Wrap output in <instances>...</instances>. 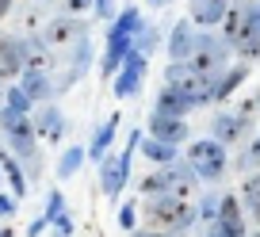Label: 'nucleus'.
Listing matches in <instances>:
<instances>
[{
	"label": "nucleus",
	"instance_id": "f257e3e1",
	"mask_svg": "<svg viewBox=\"0 0 260 237\" xmlns=\"http://www.w3.org/2000/svg\"><path fill=\"white\" fill-rule=\"evenodd\" d=\"M142 19H146V16H142L138 4H126V8L111 19V27H107V42H104V57H100V77H104V81H111L115 69L122 65V57L134 50V31L142 27Z\"/></svg>",
	"mask_w": 260,
	"mask_h": 237
},
{
	"label": "nucleus",
	"instance_id": "f03ea898",
	"mask_svg": "<svg viewBox=\"0 0 260 237\" xmlns=\"http://www.w3.org/2000/svg\"><path fill=\"white\" fill-rule=\"evenodd\" d=\"M230 54H234V46H230L222 35L195 31V50L187 54V65H191V73L222 77V73H226V65H230Z\"/></svg>",
	"mask_w": 260,
	"mask_h": 237
},
{
	"label": "nucleus",
	"instance_id": "7ed1b4c3",
	"mask_svg": "<svg viewBox=\"0 0 260 237\" xmlns=\"http://www.w3.org/2000/svg\"><path fill=\"white\" fill-rule=\"evenodd\" d=\"M146 214H149V226H161V229H172V233L184 237L187 229L195 226V207L191 199H176V195H157V199H146Z\"/></svg>",
	"mask_w": 260,
	"mask_h": 237
},
{
	"label": "nucleus",
	"instance_id": "20e7f679",
	"mask_svg": "<svg viewBox=\"0 0 260 237\" xmlns=\"http://www.w3.org/2000/svg\"><path fill=\"white\" fill-rule=\"evenodd\" d=\"M187 164L195 168V176L203 184H218L222 172H226V146L214 138H195L191 146H187Z\"/></svg>",
	"mask_w": 260,
	"mask_h": 237
},
{
	"label": "nucleus",
	"instance_id": "39448f33",
	"mask_svg": "<svg viewBox=\"0 0 260 237\" xmlns=\"http://www.w3.org/2000/svg\"><path fill=\"white\" fill-rule=\"evenodd\" d=\"M146 69H149V57H146V54H138V50H130V54L122 57V65L115 69V77H111V92H115V99L138 96V92H142V81H146Z\"/></svg>",
	"mask_w": 260,
	"mask_h": 237
},
{
	"label": "nucleus",
	"instance_id": "423d86ee",
	"mask_svg": "<svg viewBox=\"0 0 260 237\" xmlns=\"http://www.w3.org/2000/svg\"><path fill=\"white\" fill-rule=\"evenodd\" d=\"M88 16H54L46 27H42V39L50 42V46H73V42H81V39H88Z\"/></svg>",
	"mask_w": 260,
	"mask_h": 237
},
{
	"label": "nucleus",
	"instance_id": "0eeeda50",
	"mask_svg": "<svg viewBox=\"0 0 260 237\" xmlns=\"http://www.w3.org/2000/svg\"><path fill=\"white\" fill-rule=\"evenodd\" d=\"M126 180H130V157L107 153L104 161H100V191H104L107 199H119L122 188H126Z\"/></svg>",
	"mask_w": 260,
	"mask_h": 237
},
{
	"label": "nucleus",
	"instance_id": "6e6552de",
	"mask_svg": "<svg viewBox=\"0 0 260 237\" xmlns=\"http://www.w3.org/2000/svg\"><path fill=\"white\" fill-rule=\"evenodd\" d=\"M19 54H23V69H35V73H54V46H50L42 35H27L19 39Z\"/></svg>",
	"mask_w": 260,
	"mask_h": 237
},
{
	"label": "nucleus",
	"instance_id": "1a4fd4ad",
	"mask_svg": "<svg viewBox=\"0 0 260 237\" xmlns=\"http://www.w3.org/2000/svg\"><path fill=\"white\" fill-rule=\"evenodd\" d=\"M199 176H195V168L187 161H172L169 168H165V195H176V199H191L195 191H199Z\"/></svg>",
	"mask_w": 260,
	"mask_h": 237
},
{
	"label": "nucleus",
	"instance_id": "9d476101",
	"mask_svg": "<svg viewBox=\"0 0 260 237\" xmlns=\"http://www.w3.org/2000/svg\"><path fill=\"white\" fill-rule=\"evenodd\" d=\"M214 226H218L226 237H249V229H245V207H241L237 195H222L218 214H214Z\"/></svg>",
	"mask_w": 260,
	"mask_h": 237
},
{
	"label": "nucleus",
	"instance_id": "9b49d317",
	"mask_svg": "<svg viewBox=\"0 0 260 237\" xmlns=\"http://www.w3.org/2000/svg\"><path fill=\"white\" fill-rule=\"evenodd\" d=\"M149 138L157 142H169V146H180L187 142V119H172V115H149V126H146Z\"/></svg>",
	"mask_w": 260,
	"mask_h": 237
},
{
	"label": "nucleus",
	"instance_id": "f8f14e48",
	"mask_svg": "<svg viewBox=\"0 0 260 237\" xmlns=\"http://www.w3.org/2000/svg\"><path fill=\"white\" fill-rule=\"evenodd\" d=\"M230 0H187V19L195 27H203V31H214L226 16Z\"/></svg>",
	"mask_w": 260,
	"mask_h": 237
},
{
	"label": "nucleus",
	"instance_id": "ddd939ff",
	"mask_svg": "<svg viewBox=\"0 0 260 237\" xmlns=\"http://www.w3.org/2000/svg\"><path fill=\"white\" fill-rule=\"evenodd\" d=\"M165 50H169V61H187V54L195 50V23L191 19H176L172 23Z\"/></svg>",
	"mask_w": 260,
	"mask_h": 237
},
{
	"label": "nucleus",
	"instance_id": "4468645a",
	"mask_svg": "<svg viewBox=\"0 0 260 237\" xmlns=\"http://www.w3.org/2000/svg\"><path fill=\"white\" fill-rule=\"evenodd\" d=\"M252 119H245V115H230V111H218L214 115V123H211V138L222 142V146H234L237 138H241L245 130H249Z\"/></svg>",
	"mask_w": 260,
	"mask_h": 237
},
{
	"label": "nucleus",
	"instance_id": "2eb2a0df",
	"mask_svg": "<svg viewBox=\"0 0 260 237\" xmlns=\"http://www.w3.org/2000/svg\"><path fill=\"white\" fill-rule=\"evenodd\" d=\"M31 123H35V134L46 138V142H61V134H65V115L57 111L54 104H42L39 111L31 115Z\"/></svg>",
	"mask_w": 260,
	"mask_h": 237
},
{
	"label": "nucleus",
	"instance_id": "dca6fc26",
	"mask_svg": "<svg viewBox=\"0 0 260 237\" xmlns=\"http://www.w3.org/2000/svg\"><path fill=\"white\" fill-rule=\"evenodd\" d=\"M191 99H187V92L180 88V84H165L161 88V96H157V104H153V111L157 115H172V119H187V111H191Z\"/></svg>",
	"mask_w": 260,
	"mask_h": 237
},
{
	"label": "nucleus",
	"instance_id": "f3484780",
	"mask_svg": "<svg viewBox=\"0 0 260 237\" xmlns=\"http://www.w3.org/2000/svg\"><path fill=\"white\" fill-rule=\"evenodd\" d=\"M119 123H122V115H119V111H111V115L104 119V126H100V130L92 134V146L84 149L92 164H100L107 153H111V142H115V130H119Z\"/></svg>",
	"mask_w": 260,
	"mask_h": 237
},
{
	"label": "nucleus",
	"instance_id": "a211bd4d",
	"mask_svg": "<svg viewBox=\"0 0 260 237\" xmlns=\"http://www.w3.org/2000/svg\"><path fill=\"white\" fill-rule=\"evenodd\" d=\"M249 81V61H237V65H226V73L218 77V84H214V99L211 104H226L230 96H234L241 84Z\"/></svg>",
	"mask_w": 260,
	"mask_h": 237
},
{
	"label": "nucleus",
	"instance_id": "6ab92c4d",
	"mask_svg": "<svg viewBox=\"0 0 260 237\" xmlns=\"http://www.w3.org/2000/svg\"><path fill=\"white\" fill-rule=\"evenodd\" d=\"M19 88L31 96V104H50V96H54L50 73H35V69H23V73H19Z\"/></svg>",
	"mask_w": 260,
	"mask_h": 237
},
{
	"label": "nucleus",
	"instance_id": "aec40b11",
	"mask_svg": "<svg viewBox=\"0 0 260 237\" xmlns=\"http://www.w3.org/2000/svg\"><path fill=\"white\" fill-rule=\"evenodd\" d=\"M0 176H4V184H8V195H16V199H23V195H27L23 164H19L12 153H0Z\"/></svg>",
	"mask_w": 260,
	"mask_h": 237
},
{
	"label": "nucleus",
	"instance_id": "412c9836",
	"mask_svg": "<svg viewBox=\"0 0 260 237\" xmlns=\"http://www.w3.org/2000/svg\"><path fill=\"white\" fill-rule=\"evenodd\" d=\"M23 73V54H19V39H4V50H0V84L16 81Z\"/></svg>",
	"mask_w": 260,
	"mask_h": 237
},
{
	"label": "nucleus",
	"instance_id": "4be33fe9",
	"mask_svg": "<svg viewBox=\"0 0 260 237\" xmlns=\"http://www.w3.org/2000/svg\"><path fill=\"white\" fill-rule=\"evenodd\" d=\"M142 157L146 161H153V168H169L172 161H180L176 146H169V142H157V138H142Z\"/></svg>",
	"mask_w": 260,
	"mask_h": 237
},
{
	"label": "nucleus",
	"instance_id": "5701e85b",
	"mask_svg": "<svg viewBox=\"0 0 260 237\" xmlns=\"http://www.w3.org/2000/svg\"><path fill=\"white\" fill-rule=\"evenodd\" d=\"M88 161V153H84L81 146H69L61 157H57V164H54V172H57V180H73L77 176V168Z\"/></svg>",
	"mask_w": 260,
	"mask_h": 237
},
{
	"label": "nucleus",
	"instance_id": "b1692460",
	"mask_svg": "<svg viewBox=\"0 0 260 237\" xmlns=\"http://www.w3.org/2000/svg\"><path fill=\"white\" fill-rule=\"evenodd\" d=\"M161 39H165V35H161V27H157V23H149V19H142V27L134 31V50L149 57L157 46H161Z\"/></svg>",
	"mask_w": 260,
	"mask_h": 237
},
{
	"label": "nucleus",
	"instance_id": "393cba45",
	"mask_svg": "<svg viewBox=\"0 0 260 237\" xmlns=\"http://www.w3.org/2000/svg\"><path fill=\"white\" fill-rule=\"evenodd\" d=\"M4 107H16V111H23V115H31V111H35L31 96H27L19 84H8V88H4Z\"/></svg>",
	"mask_w": 260,
	"mask_h": 237
},
{
	"label": "nucleus",
	"instance_id": "a878e982",
	"mask_svg": "<svg viewBox=\"0 0 260 237\" xmlns=\"http://www.w3.org/2000/svg\"><path fill=\"white\" fill-rule=\"evenodd\" d=\"M138 191H142V199H157V195H165V168H153L146 180L138 184Z\"/></svg>",
	"mask_w": 260,
	"mask_h": 237
},
{
	"label": "nucleus",
	"instance_id": "bb28decb",
	"mask_svg": "<svg viewBox=\"0 0 260 237\" xmlns=\"http://www.w3.org/2000/svg\"><path fill=\"white\" fill-rule=\"evenodd\" d=\"M237 191H241L237 199H241V207H245V211L260 207V176H245V184H241Z\"/></svg>",
	"mask_w": 260,
	"mask_h": 237
},
{
	"label": "nucleus",
	"instance_id": "cd10ccee",
	"mask_svg": "<svg viewBox=\"0 0 260 237\" xmlns=\"http://www.w3.org/2000/svg\"><path fill=\"white\" fill-rule=\"evenodd\" d=\"M191 65L187 61H169V69H165V84H187L191 81Z\"/></svg>",
	"mask_w": 260,
	"mask_h": 237
},
{
	"label": "nucleus",
	"instance_id": "c85d7f7f",
	"mask_svg": "<svg viewBox=\"0 0 260 237\" xmlns=\"http://www.w3.org/2000/svg\"><path fill=\"white\" fill-rule=\"evenodd\" d=\"M134 218H138V203H134V199H126V203L119 207V229H122V233H130V229L138 226Z\"/></svg>",
	"mask_w": 260,
	"mask_h": 237
},
{
	"label": "nucleus",
	"instance_id": "c756f323",
	"mask_svg": "<svg viewBox=\"0 0 260 237\" xmlns=\"http://www.w3.org/2000/svg\"><path fill=\"white\" fill-rule=\"evenodd\" d=\"M218 203H222L218 191H207V195H203V207H199L195 214H199L203 222H214V214H218Z\"/></svg>",
	"mask_w": 260,
	"mask_h": 237
},
{
	"label": "nucleus",
	"instance_id": "7c9ffc66",
	"mask_svg": "<svg viewBox=\"0 0 260 237\" xmlns=\"http://www.w3.org/2000/svg\"><path fill=\"white\" fill-rule=\"evenodd\" d=\"M54 226V237H73V218H69V211H57V218L50 222Z\"/></svg>",
	"mask_w": 260,
	"mask_h": 237
},
{
	"label": "nucleus",
	"instance_id": "2f4dec72",
	"mask_svg": "<svg viewBox=\"0 0 260 237\" xmlns=\"http://www.w3.org/2000/svg\"><path fill=\"white\" fill-rule=\"evenodd\" d=\"M92 0H61V16H88Z\"/></svg>",
	"mask_w": 260,
	"mask_h": 237
},
{
	"label": "nucleus",
	"instance_id": "473e14b6",
	"mask_svg": "<svg viewBox=\"0 0 260 237\" xmlns=\"http://www.w3.org/2000/svg\"><path fill=\"white\" fill-rule=\"evenodd\" d=\"M252 164H260V134H256V142H252V146L245 149V157L237 161V168H241V172H249Z\"/></svg>",
	"mask_w": 260,
	"mask_h": 237
},
{
	"label": "nucleus",
	"instance_id": "72a5a7b5",
	"mask_svg": "<svg viewBox=\"0 0 260 237\" xmlns=\"http://www.w3.org/2000/svg\"><path fill=\"white\" fill-rule=\"evenodd\" d=\"M92 12H96V19H104V23H111L119 12H115V0H92Z\"/></svg>",
	"mask_w": 260,
	"mask_h": 237
},
{
	"label": "nucleus",
	"instance_id": "f704fd0d",
	"mask_svg": "<svg viewBox=\"0 0 260 237\" xmlns=\"http://www.w3.org/2000/svg\"><path fill=\"white\" fill-rule=\"evenodd\" d=\"M130 237H180V233L161 229V226H134V229H130Z\"/></svg>",
	"mask_w": 260,
	"mask_h": 237
},
{
	"label": "nucleus",
	"instance_id": "c9c22d12",
	"mask_svg": "<svg viewBox=\"0 0 260 237\" xmlns=\"http://www.w3.org/2000/svg\"><path fill=\"white\" fill-rule=\"evenodd\" d=\"M57 211H65V195H61V191H50V199H46V218L54 222Z\"/></svg>",
	"mask_w": 260,
	"mask_h": 237
},
{
	"label": "nucleus",
	"instance_id": "e433bc0d",
	"mask_svg": "<svg viewBox=\"0 0 260 237\" xmlns=\"http://www.w3.org/2000/svg\"><path fill=\"white\" fill-rule=\"evenodd\" d=\"M16 211H19V199L8 195V191H0V218H12Z\"/></svg>",
	"mask_w": 260,
	"mask_h": 237
},
{
	"label": "nucleus",
	"instance_id": "4c0bfd02",
	"mask_svg": "<svg viewBox=\"0 0 260 237\" xmlns=\"http://www.w3.org/2000/svg\"><path fill=\"white\" fill-rule=\"evenodd\" d=\"M46 229H50V218H46V214H39V218H35L31 226H27V237H42Z\"/></svg>",
	"mask_w": 260,
	"mask_h": 237
},
{
	"label": "nucleus",
	"instance_id": "58836bf2",
	"mask_svg": "<svg viewBox=\"0 0 260 237\" xmlns=\"http://www.w3.org/2000/svg\"><path fill=\"white\" fill-rule=\"evenodd\" d=\"M12 8H16V0H0V19L8 16V12H12Z\"/></svg>",
	"mask_w": 260,
	"mask_h": 237
},
{
	"label": "nucleus",
	"instance_id": "ea45409f",
	"mask_svg": "<svg viewBox=\"0 0 260 237\" xmlns=\"http://www.w3.org/2000/svg\"><path fill=\"white\" fill-rule=\"evenodd\" d=\"M146 4H149V8H169L172 0H146Z\"/></svg>",
	"mask_w": 260,
	"mask_h": 237
},
{
	"label": "nucleus",
	"instance_id": "a19ab883",
	"mask_svg": "<svg viewBox=\"0 0 260 237\" xmlns=\"http://www.w3.org/2000/svg\"><path fill=\"white\" fill-rule=\"evenodd\" d=\"M0 237H16V229H12L8 222H4V226H0Z\"/></svg>",
	"mask_w": 260,
	"mask_h": 237
},
{
	"label": "nucleus",
	"instance_id": "79ce46f5",
	"mask_svg": "<svg viewBox=\"0 0 260 237\" xmlns=\"http://www.w3.org/2000/svg\"><path fill=\"white\" fill-rule=\"evenodd\" d=\"M249 214H252V218H256V222H260V207H252V211H249Z\"/></svg>",
	"mask_w": 260,
	"mask_h": 237
},
{
	"label": "nucleus",
	"instance_id": "37998d69",
	"mask_svg": "<svg viewBox=\"0 0 260 237\" xmlns=\"http://www.w3.org/2000/svg\"><path fill=\"white\" fill-rule=\"evenodd\" d=\"M39 4H61V0H39Z\"/></svg>",
	"mask_w": 260,
	"mask_h": 237
},
{
	"label": "nucleus",
	"instance_id": "c03bdc74",
	"mask_svg": "<svg viewBox=\"0 0 260 237\" xmlns=\"http://www.w3.org/2000/svg\"><path fill=\"white\" fill-rule=\"evenodd\" d=\"M256 23H260V0H256Z\"/></svg>",
	"mask_w": 260,
	"mask_h": 237
},
{
	"label": "nucleus",
	"instance_id": "a18cd8bd",
	"mask_svg": "<svg viewBox=\"0 0 260 237\" xmlns=\"http://www.w3.org/2000/svg\"><path fill=\"white\" fill-rule=\"evenodd\" d=\"M252 99H256V111H260V92H256V96H252Z\"/></svg>",
	"mask_w": 260,
	"mask_h": 237
},
{
	"label": "nucleus",
	"instance_id": "49530a36",
	"mask_svg": "<svg viewBox=\"0 0 260 237\" xmlns=\"http://www.w3.org/2000/svg\"><path fill=\"white\" fill-rule=\"evenodd\" d=\"M0 191H4V176H0Z\"/></svg>",
	"mask_w": 260,
	"mask_h": 237
},
{
	"label": "nucleus",
	"instance_id": "de8ad7c7",
	"mask_svg": "<svg viewBox=\"0 0 260 237\" xmlns=\"http://www.w3.org/2000/svg\"><path fill=\"white\" fill-rule=\"evenodd\" d=\"M0 50H4V35H0Z\"/></svg>",
	"mask_w": 260,
	"mask_h": 237
},
{
	"label": "nucleus",
	"instance_id": "09e8293b",
	"mask_svg": "<svg viewBox=\"0 0 260 237\" xmlns=\"http://www.w3.org/2000/svg\"><path fill=\"white\" fill-rule=\"evenodd\" d=\"M0 104H4V88H0Z\"/></svg>",
	"mask_w": 260,
	"mask_h": 237
},
{
	"label": "nucleus",
	"instance_id": "8fccbe9b",
	"mask_svg": "<svg viewBox=\"0 0 260 237\" xmlns=\"http://www.w3.org/2000/svg\"><path fill=\"white\" fill-rule=\"evenodd\" d=\"M252 237H260V229H256V233H252Z\"/></svg>",
	"mask_w": 260,
	"mask_h": 237
}]
</instances>
